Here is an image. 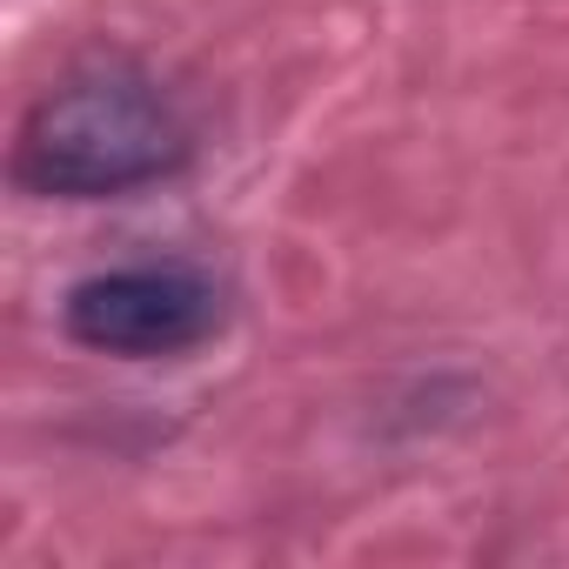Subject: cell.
<instances>
[{
  "mask_svg": "<svg viewBox=\"0 0 569 569\" xmlns=\"http://www.w3.org/2000/svg\"><path fill=\"white\" fill-rule=\"evenodd\" d=\"M188 161V121L128 61H101L34 101L14 141V181L28 194L101 201L148 188Z\"/></svg>",
  "mask_w": 569,
  "mask_h": 569,
  "instance_id": "cell-1",
  "label": "cell"
},
{
  "mask_svg": "<svg viewBox=\"0 0 569 569\" xmlns=\"http://www.w3.org/2000/svg\"><path fill=\"white\" fill-rule=\"evenodd\" d=\"M228 302L201 268L181 261H141V268H101L81 274L68 302H61V329L81 349L101 356H128V362H154V356H188L221 329Z\"/></svg>",
  "mask_w": 569,
  "mask_h": 569,
  "instance_id": "cell-2",
  "label": "cell"
}]
</instances>
